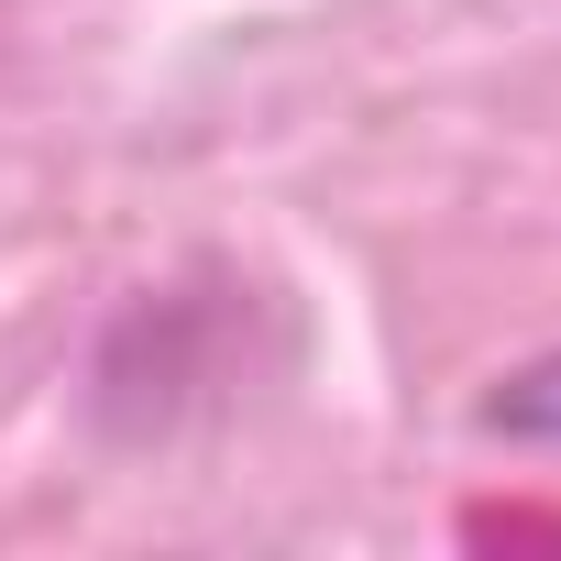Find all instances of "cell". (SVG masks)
<instances>
[{
	"label": "cell",
	"instance_id": "cell-1",
	"mask_svg": "<svg viewBox=\"0 0 561 561\" xmlns=\"http://www.w3.org/2000/svg\"><path fill=\"white\" fill-rule=\"evenodd\" d=\"M484 430H506V440H561V353L528 364V375H506V386L484 397Z\"/></svg>",
	"mask_w": 561,
	"mask_h": 561
}]
</instances>
